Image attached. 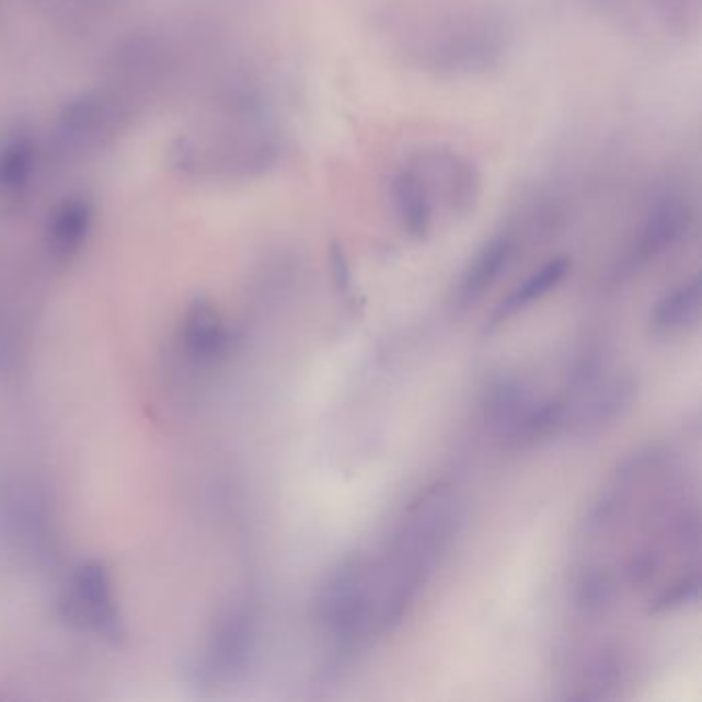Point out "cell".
<instances>
[{"label":"cell","mask_w":702,"mask_h":702,"mask_svg":"<svg viewBox=\"0 0 702 702\" xmlns=\"http://www.w3.org/2000/svg\"><path fill=\"white\" fill-rule=\"evenodd\" d=\"M701 596V575L694 568L678 582L671 583L668 589L661 591V596L653 601L652 614H666V612H676L682 610L686 606L694 603Z\"/></svg>","instance_id":"5bb4252c"},{"label":"cell","mask_w":702,"mask_h":702,"mask_svg":"<svg viewBox=\"0 0 702 702\" xmlns=\"http://www.w3.org/2000/svg\"><path fill=\"white\" fill-rule=\"evenodd\" d=\"M571 266L573 264L568 257L556 256L544 262L540 268H536L523 283H519L514 291L498 303L497 308L493 309V313L486 320L484 332H493L503 324H507L509 320H514L515 315L530 309L533 303L542 301L544 297H549L550 292L556 291L565 283L566 276L571 275Z\"/></svg>","instance_id":"8fae6325"},{"label":"cell","mask_w":702,"mask_h":702,"mask_svg":"<svg viewBox=\"0 0 702 702\" xmlns=\"http://www.w3.org/2000/svg\"><path fill=\"white\" fill-rule=\"evenodd\" d=\"M70 617L87 629L114 636L118 633V614L107 582V573L95 563L83 565L70 589Z\"/></svg>","instance_id":"30bf717a"},{"label":"cell","mask_w":702,"mask_h":702,"mask_svg":"<svg viewBox=\"0 0 702 702\" xmlns=\"http://www.w3.org/2000/svg\"><path fill=\"white\" fill-rule=\"evenodd\" d=\"M184 338L189 355L198 360H217L223 357L229 346V332L221 315L206 303L189 309Z\"/></svg>","instance_id":"4fadbf2b"},{"label":"cell","mask_w":702,"mask_h":702,"mask_svg":"<svg viewBox=\"0 0 702 702\" xmlns=\"http://www.w3.org/2000/svg\"><path fill=\"white\" fill-rule=\"evenodd\" d=\"M462 526V507L447 482L414 498L379 565V624L394 629L433 579Z\"/></svg>","instance_id":"6da1fadb"},{"label":"cell","mask_w":702,"mask_h":702,"mask_svg":"<svg viewBox=\"0 0 702 702\" xmlns=\"http://www.w3.org/2000/svg\"><path fill=\"white\" fill-rule=\"evenodd\" d=\"M517 238L511 231H500L484 241L476 254L463 268L453 292V301L460 309L474 308L484 295L498 283V278L507 273L517 254Z\"/></svg>","instance_id":"ba28073f"},{"label":"cell","mask_w":702,"mask_h":702,"mask_svg":"<svg viewBox=\"0 0 702 702\" xmlns=\"http://www.w3.org/2000/svg\"><path fill=\"white\" fill-rule=\"evenodd\" d=\"M636 381L629 373H606L587 392L565 400L566 430L577 437H596L601 430L614 427L636 400Z\"/></svg>","instance_id":"5b68a950"},{"label":"cell","mask_w":702,"mask_h":702,"mask_svg":"<svg viewBox=\"0 0 702 702\" xmlns=\"http://www.w3.org/2000/svg\"><path fill=\"white\" fill-rule=\"evenodd\" d=\"M327 257H330V275H332L336 291L343 292V295L350 292V289H353V271H350V262H348V256H346L341 241L334 240L330 243Z\"/></svg>","instance_id":"9a60e30c"},{"label":"cell","mask_w":702,"mask_h":702,"mask_svg":"<svg viewBox=\"0 0 702 702\" xmlns=\"http://www.w3.org/2000/svg\"><path fill=\"white\" fill-rule=\"evenodd\" d=\"M511 30L486 9L449 11L435 18L421 35L406 42V56L437 77H476L503 62Z\"/></svg>","instance_id":"7a4b0ae2"},{"label":"cell","mask_w":702,"mask_h":702,"mask_svg":"<svg viewBox=\"0 0 702 702\" xmlns=\"http://www.w3.org/2000/svg\"><path fill=\"white\" fill-rule=\"evenodd\" d=\"M411 161L423 173L433 200L444 196L453 217L474 212L482 196V173L472 159L453 149L430 147L414 154Z\"/></svg>","instance_id":"277c9868"},{"label":"cell","mask_w":702,"mask_h":702,"mask_svg":"<svg viewBox=\"0 0 702 702\" xmlns=\"http://www.w3.org/2000/svg\"><path fill=\"white\" fill-rule=\"evenodd\" d=\"M390 203L400 229L414 241H427L435 221V200L411 159L390 175Z\"/></svg>","instance_id":"9c48e42d"},{"label":"cell","mask_w":702,"mask_h":702,"mask_svg":"<svg viewBox=\"0 0 702 702\" xmlns=\"http://www.w3.org/2000/svg\"><path fill=\"white\" fill-rule=\"evenodd\" d=\"M538 395L519 377H500L484 398V421L511 449L531 446V427L540 406Z\"/></svg>","instance_id":"8992f818"},{"label":"cell","mask_w":702,"mask_h":702,"mask_svg":"<svg viewBox=\"0 0 702 702\" xmlns=\"http://www.w3.org/2000/svg\"><path fill=\"white\" fill-rule=\"evenodd\" d=\"M702 309L701 276L694 275L666 292L652 311L649 330L655 336H680L699 326Z\"/></svg>","instance_id":"7c38bea8"},{"label":"cell","mask_w":702,"mask_h":702,"mask_svg":"<svg viewBox=\"0 0 702 702\" xmlns=\"http://www.w3.org/2000/svg\"><path fill=\"white\" fill-rule=\"evenodd\" d=\"M315 622L336 655H348L379 626V565L369 554H348L332 566L315 594Z\"/></svg>","instance_id":"3957f363"},{"label":"cell","mask_w":702,"mask_h":702,"mask_svg":"<svg viewBox=\"0 0 702 702\" xmlns=\"http://www.w3.org/2000/svg\"><path fill=\"white\" fill-rule=\"evenodd\" d=\"M692 221L694 210L684 196L674 192L659 196L649 208L638 238L634 241L631 264L636 268L647 266L657 257L668 254L671 248L684 240Z\"/></svg>","instance_id":"52a82bcc"}]
</instances>
